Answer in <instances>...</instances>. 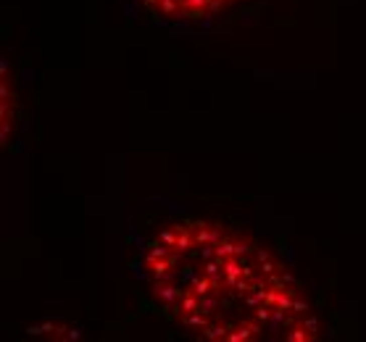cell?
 Instances as JSON below:
<instances>
[{
  "mask_svg": "<svg viewBox=\"0 0 366 342\" xmlns=\"http://www.w3.org/2000/svg\"><path fill=\"white\" fill-rule=\"evenodd\" d=\"M145 274L164 313L205 339H306L314 332L298 279L227 224L164 227L145 247Z\"/></svg>",
  "mask_w": 366,
  "mask_h": 342,
  "instance_id": "6da1fadb",
  "label": "cell"
},
{
  "mask_svg": "<svg viewBox=\"0 0 366 342\" xmlns=\"http://www.w3.org/2000/svg\"><path fill=\"white\" fill-rule=\"evenodd\" d=\"M145 11H151L156 19L171 21H200L208 16H219L230 11L240 0H140Z\"/></svg>",
  "mask_w": 366,
  "mask_h": 342,
  "instance_id": "7a4b0ae2",
  "label": "cell"
}]
</instances>
